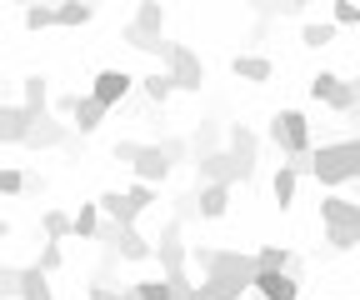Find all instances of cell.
<instances>
[{"mask_svg":"<svg viewBox=\"0 0 360 300\" xmlns=\"http://www.w3.org/2000/svg\"><path fill=\"white\" fill-rule=\"evenodd\" d=\"M305 170H310L321 185H350V181H360V136L326 141L321 150L305 155Z\"/></svg>","mask_w":360,"mask_h":300,"instance_id":"cell-1","label":"cell"},{"mask_svg":"<svg viewBox=\"0 0 360 300\" xmlns=\"http://www.w3.org/2000/svg\"><path fill=\"white\" fill-rule=\"evenodd\" d=\"M180 155H186V150H180V141H160V145L120 141V145H115V160H130V165H135V181H146V185L170 181V170H175Z\"/></svg>","mask_w":360,"mask_h":300,"instance_id":"cell-2","label":"cell"},{"mask_svg":"<svg viewBox=\"0 0 360 300\" xmlns=\"http://www.w3.org/2000/svg\"><path fill=\"white\" fill-rule=\"evenodd\" d=\"M321 226H326L330 250H355L360 245V200L321 195Z\"/></svg>","mask_w":360,"mask_h":300,"instance_id":"cell-3","label":"cell"},{"mask_svg":"<svg viewBox=\"0 0 360 300\" xmlns=\"http://www.w3.org/2000/svg\"><path fill=\"white\" fill-rule=\"evenodd\" d=\"M270 145H276L281 155H290L295 170H305V155L315 150L305 110H276V115H270Z\"/></svg>","mask_w":360,"mask_h":300,"instance_id":"cell-4","label":"cell"},{"mask_svg":"<svg viewBox=\"0 0 360 300\" xmlns=\"http://www.w3.org/2000/svg\"><path fill=\"white\" fill-rule=\"evenodd\" d=\"M160 60H165V75L175 80V91H200V85H205V60H200L191 46H180V40H165Z\"/></svg>","mask_w":360,"mask_h":300,"instance_id":"cell-5","label":"cell"},{"mask_svg":"<svg viewBox=\"0 0 360 300\" xmlns=\"http://www.w3.org/2000/svg\"><path fill=\"white\" fill-rule=\"evenodd\" d=\"M195 170H200V181L236 185V181H250L255 176V160H240L236 150H200L195 155Z\"/></svg>","mask_w":360,"mask_h":300,"instance_id":"cell-6","label":"cell"},{"mask_svg":"<svg viewBox=\"0 0 360 300\" xmlns=\"http://www.w3.org/2000/svg\"><path fill=\"white\" fill-rule=\"evenodd\" d=\"M130 91H135V75L120 70V65H105L96 80H90V91H85V96H90V100H101L105 110H115V105H125Z\"/></svg>","mask_w":360,"mask_h":300,"instance_id":"cell-7","label":"cell"},{"mask_svg":"<svg viewBox=\"0 0 360 300\" xmlns=\"http://www.w3.org/2000/svg\"><path fill=\"white\" fill-rule=\"evenodd\" d=\"M250 290H255L260 300H300L295 270H255V275H250Z\"/></svg>","mask_w":360,"mask_h":300,"instance_id":"cell-8","label":"cell"},{"mask_svg":"<svg viewBox=\"0 0 360 300\" xmlns=\"http://www.w3.org/2000/svg\"><path fill=\"white\" fill-rule=\"evenodd\" d=\"M250 290V275H200V285H191L186 300H240Z\"/></svg>","mask_w":360,"mask_h":300,"instance_id":"cell-9","label":"cell"},{"mask_svg":"<svg viewBox=\"0 0 360 300\" xmlns=\"http://www.w3.org/2000/svg\"><path fill=\"white\" fill-rule=\"evenodd\" d=\"M191 210L200 221H220L225 210H231V185H220V181H200V190L191 195Z\"/></svg>","mask_w":360,"mask_h":300,"instance_id":"cell-10","label":"cell"},{"mask_svg":"<svg viewBox=\"0 0 360 300\" xmlns=\"http://www.w3.org/2000/svg\"><path fill=\"white\" fill-rule=\"evenodd\" d=\"M65 136H70V125H60V120H51V115H30L20 145H30V150H51V145H65Z\"/></svg>","mask_w":360,"mask_h":300,"instance_id":"cell-11","label":"cell"},{"mask_svg":"<svg viewBox=\"0 0 360 300\" xmlns=\"http://www.w3.org/2000/svg\"><path fill=\"white\" fill-rule=\"evenodd\" d=\"M186 245H180V226H165V235H160V245H150V261H160V270L165 275H180L186 270Z\"/></svg>","mask_w":360,"mask_h":300,"instance_id":"cell-12","label":"cell"},{"mask_svg":"<svg viewBox=\"0 0 360 300\" xmlns=\"http://www.w3.org/2000/svg\"><path fill=\"white\" fill-rule=\"evenodd\" d=\"M15 300H56V290H51V275H45L40 266H25V270H15Z\"/></svg>","mask_w":360,"mask_h":300,"instance_id":"cell-13","label":"cell"},{"mask_svg":"<svg viewBox=\"0 0 360 300\" xmlns=\"http://www.w3.org/2000/svg\"><path fill=\"white\" fill-rule=\"evenodd\" d=\"M105 115H110V110H105L101 100H90V96H75V110H70V131H80V136H96Z\"/></svg>","mask_w":360,"mask_h":300,"instance_id":"cell-14","label":"cell"},{"mask_svg":"<svg viewBox=\"0 0 360 300\" xmlns=\"http://www.w3.org/2000/svg\"><path fill=\"white\" fill-rule=\"evenodd\" d=\"M231 75L245 80V85H265L270 75H276V65H270L265 56H231Z\"/></svg>","mask_w":360,"mask_h":300,"instance_id":"cell-15","label":"cell"},{"mask_svg":"<svg viewBox=\"0 0 360 300\" xmlns=\"http://www.w3.org/2000/svg\"><path fill=\"white\" fill-rule=\"evenodd\" d=\"M20 105H25L30 115H45V110H51V85H45V75H25V80H20Z\"/></svg>","mask_w":360,"mask_h":300,"instance_id":"cell-16","label":"cell"},{"mask_svg":"<svg viewBox=\"0 0 360 300\" xmlns=\"http://www.w3.org/2000/svg\"><path fill=\"white\" fill-rule=\"evenodd\" d=\"M90 20H96V6H90V0H56V25L80 30V25H90Z\"/></svg>","mask_w":360,"mask_h":300,"instance_id":"cell-17","label":"cell"},{"mask_svg":"<svg viewBox=\"0 0 360 300\" xmlns=\"http://www.w3.org/2000/svg\"><path fill=\"white\" fill-rule=\"evenodd\" d=\"M101 226H105V221H101V205H96V200H85L75 216H70V235H75V240H96Z\"/></svg>","mask_w":360,"mask_h":300,"instance_id":"cell-18","label":"cell"},{"mask_svg":"<svg viewBox=\"0 0 360 300\" xmlns=\"http://www.w3.org/2000/svg\"><path fill=\"white\" fill-rule=\"evenodd\" d=\"M250 261H255V270H295V266H300L285 245H260V250L250 255Z\"/></svg>","mask_w":360,"mask_h":300,"instance_id":"cell-19","label":"cell"},{"mask_svg":"<svg viewBox=\"0 0 360 300\" xmlns=\"http://www.w3.org/2000/svg\"><path fill=\"white\" fill-rule=\"evenodd\" d=\"M295 185H300V170L285 160V165L276 170V181H270V190H276V205H281V210H290V205H295Z\"/></svg>","mask_w":360,"mask_h":300,"instance_id":"cell-20","label":"cell"},{"mask_svg":"<svg viewBox=\"0 0 360 300\" xmlns=\"http://www.w3.org/2000/svg\"><path fill=\"white\" fill-rule=\"evenodd\" d=\"M141 35H160L165 30V6L160 0H141V11H135V20H130Z\"/></svg>","mask_w":360,"mask_h":300,"instance_id":"cell-21","label":"cell"},{"mask_svg":"<svg viewBox=\"0 0 360 300\" xmlns=\"http://www.w3.org/2000/svg\"><path fill=\"white\" fill-rule=\"evenodd\" d=\"M335 30H340V25H330V20H305V25H300V46L326 51L330 40H335Z\"/></svg>","mask_w":360,"mask_h":300,"instance_id":"cell-22","label":"cell"},{"mask_svg":"<svg viewBox=\"0 0 360 300\" xmlns=\"http://www.w3.org/2000/svg\"><path fill=\"white\" fill-rule=\"evenodd\" d=\"M125 195V210H130V221H141L146 216V210L155 205V185H146V181H135L130 190H120Z\"/></svg>","mask_w":360,"mask_h":300,"instance_id":"cell-23","label":"cell"},{"mask_svg":"<svg viewBox=\"0 0 360 300\" xmlns=\"http://www.w3.org/2000/svg\"><path fill=\"white\" fill-rule=\"evenodd\" d=\"M141 91H146V100H150V105H165V100L175 96V80H170L165 70H150V75L141 80Z\"/></svg>","mask_w":360,"mask_h":300,"instance_id":"cell-24","label":"cell"},{"mask_svg":"<svg viewBox=\"0 0 360 300\" xmlns=\"http://www.w3.org/2000/svg\"><path fill=\"white\" fill-rule=\"evenodd\" d=\"M231 150H236L240 160H255V155H260V136L250 131V125H231Z\"/></svg>","mask_w":360,"mask_h":300,"instance_id":"cell-25","label":"cell"},{"mask_svg":"<svg viewBox=\"0 0 360 300\" xmlns=\"http://www.w3.org/2000/svg\"><path fill=\"white\" fill-rule=\"evenodd\" d=\"M56 25V6H40V0H25V30H51Z\"/></svg>","mask_w":360,"mask_h":300,"instance_id":"cell-26","label":"cell"},{"mask_svg":"<svg viewBox=\"0 0 360 300\" xmlns=\"http://www.w3.org/2000/svg\"><path fill=\"white\" fill-rule=\"evenodd\" d=\"M130 295H135V300H175L170 280H135V285H130Z\"/></svg>","mask_w":360,"mask_h":300,"instance_id":"cell-27","label":"cell"},{"mask_svg":"<svg viewBox=\"0 0 360 300\" xmlns=\"http://www.w3.org/2000/svg\"><path fill=\"white\" fill-rule=\"evenodd\" d=\"M40 230H45V240H65V235H70V216H65V210H45V216H40Z\"/></svg>","mask_w":360,"mask_h":300,"instance_id":"cell-28","label":"cell"},{"mask_svg":"<svg viewBox=\"0 0 360 300\" xmlns=\"http://www.w3.org/2000/svg\"><path fill=\"white\" fill-rule=\"evenodd\" d=\"M326 105H330L335 115H350V105H355V80H340L335 91L326 96Z\"/></svg>","mask_w":360,"mask_h":300,"instance_id":"cell-29","label":"cell"},{"mask_svg":"<svg viewBox=\"0 0 360 300\" xmlns=\"http://www.w3.org/2000/svg\"><path fill=\"white\" fill-rule=\"evenodd\" d=\"M335 85H340L335 70H315V75H310V100H321V105H326V96L335 91Z\"/></svg>","mask_w":360,"mask_h":300,"instance_id":"cell-30","label":"cell"},{"mask_svg":"<svg viewBox=\"0 0 360 300\" xmlns=\"http://www.w3.org/2000/svg\"><path fill=\"white\" fill-rule=\"evenodd\" d=\"M60 261H65V250H60V240H45V245H40V261H35V266H40L45 275H56V270H60Z\"/></svg>","mask_w":360,"mask_h":300,"instance_id":"cell-31","label":"cell"},{"mask_svg":"<svg viewBox=\"0 0 360 300\" xmlns=\"http://www.w3.org/2000/svg\"><path fill=\"white\" fill-rule=\"evenodd\" d=\"M330 25H360V0H335V6H330Z\"/></svg>","mask_w":360,"mask_h":300,"instance_id":"cell-32","label":"cell"},{"mask_svg":"<svg viewBox=\"0 0 360 300\" xmlns=\"http://www.w3.org/2000/svg\"><path fill=\"white\" fill-rule=\"evenodd\" d=\"M20 190H25V170L0 165V195H20Z\"/></svg>","mask_w":360,"mask_h":300,"instance_id":"cell-33","label":"cell"},{"mask_svg":"<svg viewBox=\"0 0 360 300\" xmlns=\"http://www.w3.org/2000/svg\"><path fill=\"white\" fill-rule=\"evenodd\" d=\"M85 300H135V295H130V290H110L105 280H90V285H85Z\"/></svg>","mask_w":360,"mask_h":300,"instance_id":"cell-34","label":"cell"},{"mask_svg":"<svg viewBox=\"0 0 360 300\" xmlns=\"http://www.w3.org/2000/svg\"><path fill=\"white\" fill-rule=\"evenodd\" d=\"M6 295H15V270L0 266V300H6Z\"/></svg>","mask_w":360,"mask_h":300,"instance_id":"cell-35","label":"cell"},{"mask_svg":"<svg viewBox=\"0 0 360 300\" xmlns=\"http://www.w3.org/2000/svg\"><path fill=\"white\" fill-rule=\"evenodd\" d=\"M310 0H281V11H305Z\"/></svg>","mask_w":360,"mask_h":300,"instance_id":"cell-36","label":"cell"},{"mask_svg":"<svg viewBox=\"0 0 360 300\" xmlns=\"http://www.w3.org/2000/svg\"><path fill=\"white\" fill-rule=\"evenodd\" d=\"M11 235H15V226H11V221H0V245H6Z\"/></svg>","mask_w":360,"mask_h":300,"instance_id":"cell-37","label":"cell"}]
</instances>
